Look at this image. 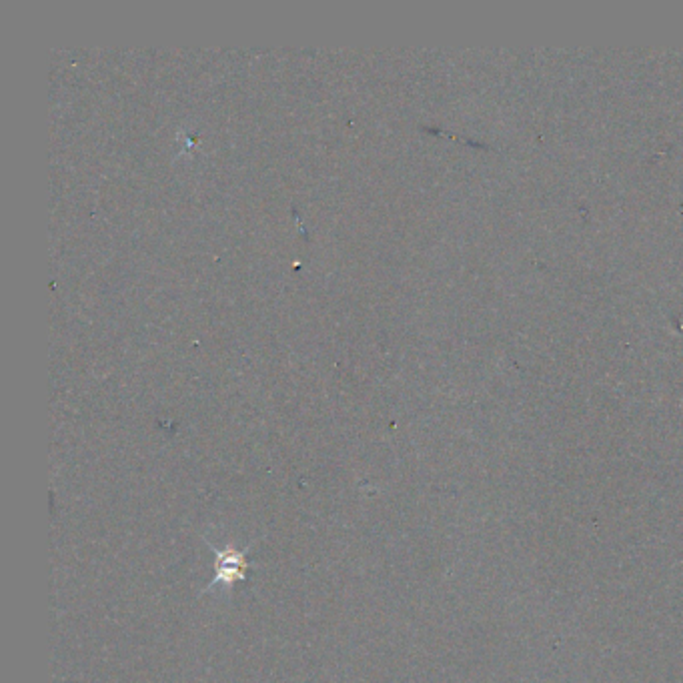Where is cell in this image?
<instances>
[{
  "label": "cell",
  "instance_id": "obj_1",
  "mask_svg": "<svg viewBox=\"0 0 683 683\" xmlns=\"http://www.w3.org/2000/svg\"><path fill=\"white\" fill-rule=\"evenodd\" d=\"M209 547L215 551V577L205 591H213L217 587H221L223 591H231L239 581L247 577V571H249L247 551H241L235 547L217 549L213 543H209Z\"/></svg>",
  "mask_w": 683,
  "mask_h": 683
}]
</instances>
